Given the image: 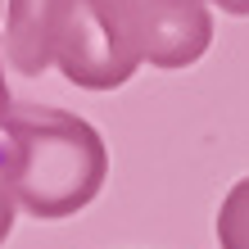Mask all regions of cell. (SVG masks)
I'll use <instances>...</instances> for the list:
<instances>
[{
	"mask_svg": "<svg viewBox=\"0 0 249 249\" xmlns=\"http://www.w3.org/2000/svg\"><path fill=\"white\" fill-rule=\"evenodd\" d=\"M50 68H59L82 91L127 86L141 68L127 0H64L50 41Z\"/></svg>",
	"mask_w": 249,
	"mask_h": 249,
	"instance_id": "2",
	"label": "cell"
},
{
	"mask_svg": "<svg viewBox=\"0 0 249 249\" xmlns=\"http://www.w3.org/2000/svg\"><path fill=\"white\" fill-rule=\"evenodd\" d=\"M213 231H217V249H249V177H240L222 195Z\"/></svg>",
	"mask_w": 249,
	"mask_h": 249,
	"instance_id": "5",
	"label": "cell"
},
{
	"mask_svg": "<svg viewBox=\"0 0 249 249\" xmlns=\"http://www.w3.org/2000/svg\"><path fill=\"white\" fill-rule=\"evenodd\" d=\"M64 0H5V59L23 77L50 68V41Z\"/></svg>",
	"mask_w": 249,
	"mask_h": 249,
	"instance_id": "4",
	"label": "cell"
},
{
	"mask_svg": "<svg viewBox=\"0 0 249 249\" xmlns=\"http://www.w3.org/2000/svg\"><path fill=\"white\" fill-rule=\"evenodd\" d=\"M0 5H5V0H0Z\"/></svg>",
	"mask_w": 249,
	"mask_h": 249,
	"instance_id": "9",
	"label": "cell"
},
{
	"mask_svg": "<svg viewBox=\"0 0 249 249\" xmlns=\"http://www.w3.org/2000/svg\"><path fill=\"white\" fill-rule=\"evenodd\" d=\"M213 9H222V14H231V18H249V0H209Z\"/></svg>",
	"mask_w": 249,
	"mask_h": 249,
	"instance_id": "7",
	"label": "cell"
},
{
	"mask_svg": "<svg viewBox=\"0 0 249 249\" xmlns=\"http://www.w3.org/2000/svg\"><path fill=\"white\" fill-rule=\"evenodd\" d=\"M109 177L100 131L68 109L14 105L0 123V186L23 213L59 222L91 204Z\"/></svg>",
	"mask_w": 249,
	"mask_h": 249,
	"instance_id": "1",
	"label": "cell"
},
{
	"mask_svg": "<svg viewBox=\"0 0 249 249\" xmlns=\"http://www.w3.org/2000/svg\"><path fill=\"white\" fill-rule=\"evenodd\" d=\"M9 109H14V95H9V86H5V68H0V123H5Z\"/></svg>",
	"mask_w": 249,
	"mask_h": 249,
	"instance_id": "8",
	"label": "cell"
},
{
	"mask_svg": "<svg viewBox=\"0 0 249 249\" xmlns=\"http://www.w3.org/2000/svg\"><path fill=\"white\" fill-rule=\"evenodd\" d=\"M14 217H18V204H14V195L5 186H0V245L9 240V231H14Z\"/></svg>",
	"mask_w": 249,
	"mask_h": 249,
	"instance_id": "6",
	"label": "cell"
},
{
	"mask_svg": "<svg viewBox=\"0 0 249 249\" xmlns=\"http://www.w3.org/2000/svg\"><path fill=\"white\" fill-rule=\"evenodd\" d=\"M141 64L177 72L204 59L213 46V9L209 0H127Z\"/></svg>",
	"mask_w": 249,
	"mask_h": 249,
	"instance_id": "3",
	"label": "cell"
}]
</instances>
